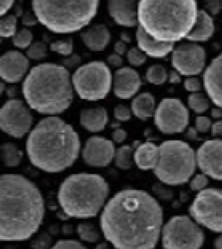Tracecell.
<instances>
[{
	"instance_id": "1",
	"label": "cell",
	"mask_w": 222,
	"mask_h": 249,
	"mask_svg": "<svg viewBox=\"0 0 222 249\" xmlns=\"http://www.w3.org/2000/svg\"><path fill=\"white\" fill-rule=\"evenodd\" d=\"M163 221V210L156 199L135 189L117 193L100 219L105 238L119 249L155 248Z\"/></svg>"
},
{
	"instance_id": "2",
	"label": "cell",
	"mask_w": 222,
	"mask_h": 249,
	"mask_svg": "<svg viewBox=\"0 0 222 249\" xmlns=\"http://www.w3.org/2000/svg\"><path fill=\"white\" fill-rule=\"evenodd\" d=\"M0 240H28L42 224L45 205L38 187L23 176L0 178Z\"/></svg>"
},
{
	"instance_id": "3",
	"label": "cell",
	"mask_w": 222,
	"mask_h": 249,
	"mask_svg": "<svg viewBox=\"0 0 222 249\" xmlns=\"http://www.w3.org/2000/svg\"><path fill=\"white\" fill-rule=\"evenodd\" d=\"M79 136L72 125L56 116L41 120L29 134L26 151L32 164L44 172L57 173L79 157Z\"/></svg>"
},
{
	"instance_id": "4",
	"label": "cell",
	"mask_w": 222,
	"mask_h": 249,
	"mask_svg": "<svg viewBox=\"0 0 222 249\" xmlns=\"http://www.w3.org/2000/svg\"><path fill=\"white\" fill-rule=\"evenodd\" d=\"M73 85L63 66L42 63L32 68L24 79L22 92L31 108L44 114H60L72 104Z\"/></svg>"
},
{
	"instance_id": "5",
	"label": "cell",
	"mask_w": 222,
	"mask_h": 249,
	"mask_svg": "<svg viewBox=\"0 0 222 249\" xmlns=\"http://www.w3.org/2000/svg\"><path fill=\"white\" fill-rule=\"evenodd\" d=\"M197 4L193 0L138 2V23L148 35L165 43L186 38L196 23Z\"/></svg>"
},
{
	"instance_id": "6",
	"label": "cell",
	"mask_w": 222,
	"mask_h": 249,
	"mask_svg": "<svg viewBox=\"0 0 222 249\" xmlns=\"http://www.w3.org/2000/svg\"><path fill=\"white\" fill-rule=\"evenodd\" d=\"M109 185L103 177L92 173L70 175L58 191V203L70 217L86 219L96 216L109 196Z\"/></svg>"
},
{
	"instance_id": "7",
	"label": "cell",
	"mask_w": 222,
	"mask_h": 249,
	"mask_svg": "<svg viewBox=\"0 0 222 249\" xmlns=\"http://www.w3.org/2000/svg\"><path fill=\"white\" fill-rule=\"evenodd\" d=\"M99 1H39L32 2L34 14L43 25L57 34L79 31L97 14Z\"/></svg>"
},
{
	"instance_id": "8",
	"label": "cell",
	"mask_w": 222,
	"mask_h": 249,
	"mask_svg": "<svg viewBox=\"0 0 222 249\" xmlns=\"http://www.w3.org/2000/svg\"><path fill=\"white\" fill-rule=\"evenodd\" d=\"M159 158L153 172L158 179L167 185L187 182L193 175L197 165L196 153L185 142L165 141L159 146Z\"/></svg>"
},
{
	"instance_id": "9",
	"label": "cell",
	"mask_w": 222,
	"mask_h": 249,
	"mask_svg": "<svg viewBox=\"0 0 222 249\" xmlns=\"http://www.w3.org/2000/svg\"><path fill=\"white\" fill-rule=\"evenodd\" d=\"M72 84L80 98L96 101L108 95L113 84V76L106 63L93 61L75 71L72 76Z\"/></svg>"
},
{
	"instance_id": "10",
	"label": "cell",
	"mask_w": 222,
	"mask_h": 249,
	"mask_svg": "<svg viewBox=\"0 0 222 249\" xmlns=\"http://www.w3.org/2000/svg\"><path fill=\"white\" fill-rule=\"evenodd\" d=\"M204 240L203 231L186 216L173 217L163 229L165 249H199Z\"/></svg>"
},
{
	"instance_id": "11",
	"label": "cell",
	"mask_w": 222,
	"mask_h": 249,
	"mask_svg": "<svg viewBox=\"0 0 222 249\" xmlns=\"http://www.w3.org/2000/svg\"><path fill=\"white\" fill-rule=\"evenodd\" d=\"M197 223L215 233H222V190L209 188L201 190L189 207Z\"/></svg>"
},
{
	"instance_id": "12",
	"label": "cell",
	"mask_w": 222,
	"mask_h": 249,
	"mask_svg": "<svg viewBox=\"0 0 222 249\" xmlns=\"http://www.w3.org/2000/svg\"><path fill=\"white\" fill-rule=\"evenodd\" d=\"M154 122L163 133H182L189 124L188 109L180 99H163L155 109Z\"/></svg>"
},
{
	"instance_id": "13",
	"label": "cell",
	"mask_w": 222,
	"mask_h": 249,
	"mask_svg": "<svg viewBox=\"0 0 222 249\" xmlns=\"http://www.w3.org/2000/svg\"><path fill=\"white\" fill-rule=\"evenodd\" d=\"M33 124L30 109L21 100L7 101L0 110V128L14 138H23L30 130Z\"/></svg>"
},
{
	"instance_id": "14",
	"label": "cell",
	"mask_w": 222,
	"mask_h": 249,
	"mask_svg": "<svg viewBox=\"0 0 222 249\" xmlns=\"http://www.w3.org/2000/svg\"><path fill=\"white\" fill-rule=\"evenodd\" d=\"M205 62V50L196 43H182L173 50L172 65L180 74L198 75L203 71Z\"/></svg>"
},
{
	"instance_id": "15",
	"label": "cell",
	"mask_w": 222,
	"mask_h": 249,
	"mask_svg": "<svg viewBox=\"0 0 222 249\" xmlns=\"http://www.w3.org/2000/svg\"><path fill=\"white\" fill-rule=\"evenodd\" d=\"M196 157L197 165L204 175L222 180V140L206 141L197 150Z\"/></svg>"
},
{
	"instance_id": "16",
	"label": "cell",
	"mask_w": 222,
	"mask_h": 249,
	"mask_svg": "<svg viewBox=\"0 0 222 249\" xmlns=\"http://www.w3.org/2000/svg\"><path fill=\"white\" fill-rule=\"evenodd\" d=\"M113 142L99 136H92L85 143L82 158L92 167H104L113 160L115 154Z\"/></svg>"
},
{
	"instance_id": "17",
	"label": "cell",
	"mask_w": 222,
	"mask_h": 249,
	"mask_svg": "<svg viewBox=\"0 0 222 249\" xmlns=\"http://www.w3.org/2000/svg\"><path fill=\"white\" fill-rule=\"evenodd\" d=\"M29 67L28 58L18 51H8L0 58V75L10 84L20 81Z\"/></svg>"
},
{
	"instance_id": "18",
	"label": "cell",
	"mask_w": 222,
	"mask_h": 249,
	"mask_svg": "<svg viewBox=\"0 0 222 249\" xmlns=\"http://www.w3.org/2000/svg\"><path fill=\"white\" fill-rule=\"evenodd\" d=\"M113 85L114 93L117 97L121 99H130L140 89V75L133 68H119L113 75Z\"/></svg>"
},
{
	"instance_id": "19",
	"label": "cell",
	"mask_w": 222,
	"mask_h": 249,
	"mask_svg": "<svg viewBox=\"0 0 222 249\" xmlns=\"http://www.w3.org/2000/svg\"><path fill=\"white\" fill-rule=\"evenodd\" d=\"M204 84L209 98L222 109V53L207 67L204 75Z\"/></svg>"
},
{
	"instance_id": "20",
	"label": "cell",
	"mask_w": 222,
	"mask_h": 249,
	"mask_svg": "<svg viewBox=\"0 0 222 249\" xmlns=\"http://www.w3.org/2000/svg\"><path fill=\"white\" fill-rule=\"evenodd\" d=\"M138 2L136 1H109L110 15L119 25L133 27L138 23Z\"/></svg>"
},
{
	"instance_id": "21",
	"label": "cell",
	"mask_w": 222,
	"mask_h": 249,
	"mask_svg": "<svg viewBox=\"0 0 222 249\" xmlns=\"http://www.w3.org/2000/svg\"><path fill=\"white\" fill-rule=\"evenodd\" d=\"M136 38L139 49L150 57H165L174 49L175 43L162 42L156 40L148 35L140 24L136 30Z\"/></svg>"
},
{
	"instance_id": "22",
	"label": "cell",
	"mask_w": 222,
	"mask_h": 249,
	"mask_svg": "<svg viewBox=\"0 0 222 249\" xmlns=\"http://www.w3.org/2000/svg\"><path fill=\"white\" fill-rule=\"evenodd\" d=\"M85 45L92 51H102L111 40V34L104 24H96L80 34Z\"/></svg>"
},
{
	"instance_id": "23",
	"label": "cell",
	"mask_w": 222,
	"mask_h": 249,
	"mask_svg": "<svg viewBox=\"0 0 222 249\" xmlns=\"http://www.w3.org/2000/svg\"><path fill=\"white\" fill-rule=\"evenodd\" d=\"M108 121V113L103 107L84 109L80 112V124L92 133L103 131Z\"/></svg>"
},
{
	"instance_id": "24",
	"label": "cell",
	"mask_w": 222,
	"mask_h": 249,
	"mask_svg": "<svg viewBox=\"0 0 222 249\" xmlns=\"http://www.w3.org/2000/svg\"><path fill=\"white\" fill-rule=\"evenodd\" d=\"M159 154V146L147 142L136 147L134 153V161L141 170H153L157 164Z\"/></svg>"
},
{
	"instance_id": "25",
	"label": "cell",
	"mask_w": 222,
	"mask_h": 249,
	"mask_svg": "<svg viewBox=\"0 0 222 249\" xmlns=\"http://www.w3.org/2000/svg\"><path fill=\"white\" fill-rule=\"evenodd\" d=\"M214 24L211 17L204 10L197 12L196 23L186 38L191 41H206L213 36Z\"/></svg>"
},
{
	"instance_id": "26",
	"label": "cell",
	"mask_w": 222,
	"mask_h": 249,
	"mask_svg": "<svg viewBox=\"0 0 222 249\" xmlns=\"http://www.w3.org/2000/svg\"><path fill=\"white\" fill-rule=\"evenodd\" d=\"M131 111L134 115L142 121H146L154 115L155 99L149 92H143L138 95L131 102Z\"/></svg>"
},
{
	"instance_id": "27",
	"label": "cell",
	"mask_w": 222,
	"mask_h": 249,
	"mask_svg": "<svg viewBox=\"0 0 222 249\" xmlns=\"http://www.w3.org/2000/svg\"><path fill=\"white\" fill-rule=\"evenodd\" d=\"M23 152L13 143H5L1 145V160L6 167H17L21 163Z\"/></svg>"
},
{
	"instance_id": "28",
	"label": "cell",
	"mask_w": 222,
	"mask_h": 249,
	"mask_svg": "<svg viewBox=\"0 0 222 249\" xmlns=\"http://www.w3.org/2000/svg\"><path fill=\"white\" fill-rule=\"evenodd\" d=\"M135 149L130 145H123L117 149L114 154V163L121 169L129 170L132 167Z\"/></svg>"
},
{
	"instance_id": "29",
	"label": "cell",
	"mask_w": 222,
	"mask_h": 249,
	"mask_svg": "<svg viewBox=\"0 0 222 249\" xmlns=\"http://www.w3.org/2000/svg\"><path fill=\"white\" fill-rule=\"evenodd\" d=\"M146 80L151 84L160 85L164 84L168 78L166 69L161 65H153L146 72Z\"/></svg>"
},
{
	"instance_id": "30",
	"label": "cell",
	"mask_w": 222,
	"mask_h": 249,
	"mask_svg": "<svg viewBox=\"0 0 222 249\" xmlns=\"http://www.w3.org/2000/svg\"><path fill=\"white\" fill-rule=\"evenodd\" d=\"M188 104L192 110L199 114L204 113L209 107V100L204 94L198 92L189 95Z\"/></svg>"
},
{
	"instance_id": "31",
	"label": "cell",
	"mask_w": 222,
	"mask_h": 249,
	"mask_svg": "<svg viewBox=\"0 0 222 249\" xmlns=\"http://www.w3.org/2000/svg\"><path fill=\"white\" fill-rule=\"evenodd\" d=\"M78 235L83 241L87 243H96L99 238L98 231L94 228L93 224L90 223L79 224L77 226Z\"/></svg>"
},
{
	"instance_id": "32",
	"label": "cell",
	"mask_w": 222,
	"mask_h": 249,
	"mask_svg": "<svg viewBox=\"0 0 222 249\" xmlns=\"http://www.w3.org/2000/svg\"><path fill=\"white\" fill-rule=\"evenodd\" d=\"M17 18L14 15H9L1 19L0 36L1 37H12L16 34Z\"/></svg>"
},
{
	"instance_id": "33",
	"label": "cell",
	"mask_w": 222,
	"mask_h": 249,
	"mask_svg": "<svg viewBox=\"0 0 222 249\" xmlns=\"http://www.w3.org/2000/svg\"><path fill=\"white\" fill-rule=\"evenodd\" d=\"M33 35L28 29H23L12 37V43L17 48L24 49L31 45Z\"/></svg>"
},
{
	"instance_id": "34",
	"label": "cell",
	"mask_w": 222,
	"mask_h": 249,
	"mask_svg": "<svg viewBox=\"0 0 222 249\" xmlns=\"http://www.w3.org/2000/svg\"><path fill=\"white\" fill-rule=\"evenodd\" d=\"M50 50L67 56L72 53L73 50V41L72 38L66 40H58L51 44Z\"/></svg>"
},
{
	"instance_id": "35",
	"label": "cell",
	"mask_w": 222,
	"mask_h": 249,
	"mask_svg": "<svg viewBox=\"0 0 222 249\" xmlns=\"http://www.w3.org/2000/svg\"><path fill=\"white\" fill-rule=\"evenodd\" d=\"M26 53L31 59L37 60L43 59L47 54V47L43 43H34L27 50Z\"/></svg>"
},
{
	"instance_id": "36",
	"label": "cell",
	"mask_w": 222,
	"mask_h": 249,
	"mask_svg": "<svg viewBox=\"0 0 222 249\" xmlns=\"http://www.w3.org/2000/svg\"><path fill=\"white\" fill-rule=\"evenodd\" d=\"M127 58L130 64L135 67L143 65L146 61L145 53L137 48H131L128 52Z\"/></svg>"
},
{
	"instance_id": "37",
	"label": "cell",
	"mask_w": 222,
	"mask_h": 249,
	"mask_svg": "<svg viewBox=\"0 0 222 249\" xmlns=\"http://www.w3.org/2000/svg\"><path fill=\"white\" fill-rule=\"evenodd\" d=\"M52 244V238L47 233H43L34 239L31 243L33 249H48Z\"/></svg>"
},
{
	"instance_id": "38",
	"label": "cell",
	"mask_w": 222,
	"mask_h": 249,
	"mask_svg": "<svg viewBox=\"0 0 222 249\" xmlns=\"http://www.w3.org/2000/svg\"><path fill=\"white\" fill-rule=\"evenodd\" d=\"M114 116L119 121H129L131 117L130 109L124 105H118L114 109Z\"/></svg>"
},
{
	"instance_id": "39",
	"label": "cell",
	"mask_w": 222,
	"mask_h": 249,
	"mask_svg": "<svg viewBox=\"0 0 222 249\" xmlns=\"http://www.w3.org/2000/svg\"><path fill=\"white\" fill-rule=\"evenodd\" d=\"M209 180L204 174L197 175L191 180L190 186L191 189L198 191L204 189L208 184Z\"/></svg>"
},
{
	"instance_id": "40",
	"label": "cell",
	"mask_w": 222,
	"mask_h": 249,
	"mask_svg": "<svg viewBox=\"0 0 222 249\" xmlns=\"http://www.w3.org/2000/svg\"><path fill=\"white\" fill-rule=\"evenodd\" d=\"M53 249H87L84 245L77 240H61L58 241Z\"/></svg>"
},
{
	"instance_id": "41",
	"label": "cell",
	"mask_w": 222,
	"mask_h": 249,
	"mask_svg": "<svg viewBox=\"0 0 222 249\" xmlns=\"http://www.w3.org/2000/svg\"><path fill=\"white\" fill-rule=\"evenodd\" d=\"M184 86L187 91L192 92H199L202 89L201 81L198 78L194 77L187 78L185 80Z\"/></svg>"
},
{
	"instance_id": "42",
	"label": "cell",
	"mask_w": 222,
	"mask_h": 249,
	"mask_svg": "<svg viewBox=\"0 0 222 249\" xmlns=\"http://www.w3.org/2000/svg\"><path fill=\"white\" fill-rule=\"evenodd\" d=\"M196 129L201 133H206L211 126L210 119L205 116H199L196 121Z\"/></svg>"
},
{
	"instance_id": "43",
	"label": "cell",
	"mask_w": 222,
	"mask_h": 249,
	"mask_svg": "<svg viewBox=\"0 0 222 249\" xmlns=\"http://www.w3.org/2000/svg\"><path fill=\"white\" fill-rule=\"evenodd\" d=\"M153 192L155 194L159 196L160 198L168 200L172 198L173 194L172 192L170 191L169 189L163 187L162 184H155L153 186Z\"/></svg>"
},
{
	"instance_id": "44",
	"label": "cell",
	"mask_w": 222,
	"mask_h": 249,
	"mask_svg": "<svg viewBox=\"0 0 222 249\" xmlns=\"http://www.w3.org/2000/svg\"><path fill=\"white\" fill-rule=\"evenodd\" d=\"M80 63H81V58L77 54H73L70 57L62 60L63 67L66 68H70V69L77 67Z\"/></svg>"
},
{
	"instance_id": "45",
	"label": "cell",
	"mask_w": 222,
	"mask_h": 249,
	"mask_svg": "<svg viewBox=\"0 0 222 249\" xmlns=\"http://www.w3.org/2000/svg\"><path fill=\"white\" fill-rule=\"evenodd\" d=\"M37 17L32 15L31 12H26L23 15L21 18V23L24 26H33L37 23Z\"/></svg>"
},
{
	"instance_id": "46",
	"label": "cell",
	"mask_w": 222,
	"mask_h": 249,
	"mask_svg": "<svg viewBox=\"0 0 222 249\" xmlns=\"http://www.w3.org/2000/svg\"><path fill=\"white\" fill-rule=\"evenodd\" d=\"M206 7L212 14L217 15L221 11L222 3L220 1H206Z\"/></svg>"
},
{
	"instance_id": "47",
	"label": "cell",
	"mask_w": 222,
	"mask_h": 249,
	"mask_svg": "<svg viewBox=\"0 0 222 249\" xmlns=\"http://www.w3.org/2000/svg\"><path fill=\"white\" fill-rule=\"evenodd\" d=\"M127 136H128V134L126 131L123 129L119 128H117L112 134V138L117 143L123 142L126 140Z\"/></svg>"
},
{
	"instance_id": "48",
	"label": "cell",
	"mask_w": 222,
	"mask_h": 249,
	"mask_svg": "<svg viewBox=\"0 0 222 249\" xmlns=\"http://www.w3.org/2000/svg\"><path fill=\"white\" fill-rule=\"evenodd\" d=\"M109 64L114 67H120L123 65V60L120 55L117 53H112L107 57Z\"/></svg>"
},
{
	"instance_id": "49",
	"label": "cell",
	"mask_w": 222,
	"mask_h": 249,
	"mask_svg": "<svg viewBox=\"0 0 222 249\" xmlns=\"http://www.w3.org/2000/svg\"><path fill=\"white\" fill-rule=\"evenodd\" d=\"M114 50L117 54L123 55L127 51V45L124 41H117L114 45Z\"/></svg>"
},
{
	"instance_id": "50",
	"label": "cell",
	"mask_w": 222,
	"mask_h": 249,
	"mask_svg": "<svg viewBox=\"0 0 222 249\" xmlns=\"http://www.w3.org/2000/svg\"><path fill=\"white\" fill-rule=\"evenodd\" d=\"M168 77H169V82L170 84H179L181 82V77L177 71H170Z\"/></svg>"
},
{
	"instance_id": "51",
	"label": "cell",
	"mask_w": 222,
	"mask_h": 249,
	"mask_svg": "<svg viewBox=\"0 0 222 249\" xmlns=\"http://www.w3.org/2000/svg\"><path fill=\"white\" fill-rule=\"evenodd\" d=\"M212 135L214 136H222V121L216 122L212 125Z\"/></svg>"
},
{
	"instance_id": "52",
	"label": "cell",
	"mask_w": 222,
	"mask_h": 249,
	"mask_svg": "<svg viewBox=\"0 0 222 249\" xmlns=\"http://www.w3.org/2000/svg\"><path fill=\"white\" fill-rule=\"evenodd\" d=\"M1 11L0 15L1 16H4L6 12L11 8L12 5L14 3V1H1Z\"/></svg>"
},
{
	"instance_id": "53",
	"label": "cell",
	"mask_w": 222,
	"mask_h": 249,
	"mask_svg": "<svg viewBox=\"0 0 222 249\" xmlns=\"http://www.w3.org/2000/svg\"><path fill=\"white\" fill-rule=\"evenodd\" d=\"M62 231L64 235H70L74 232V228L71 224H65L62 226Z\"/></svg>"
},
{
	"instance_id": "54",
	"label": "cell",
	"mask_w": 222,
	"mask_h": 249,
	"mask_svg": "<svg viewBox=\"0 0 222 249\" xmlns=\"http://www.w3.org/2000/svg\"><path fill=\"white\" fill-rule=\"evenodd\" d=\"M211 116L215 119H219L222 118V108H213L211 110Z\"/></svg>"
},
{
	"instance_id": "55",
	"label": "cell",
	"mask_w": 222,
	"mask_h": 249,
	"mask_svg": "<svg viewBox=\"0 0 222 249\" xmlns=\"http://www.w3.org/2000/svg\"><path fill=\"white\" fill-rule=\"evenodd\" d=\"M56 216H57L58 219L62 221H68L70 218L64 211L58 212L57 213H56Z\"/></svg>"
},
{
	"instance_id": "56",
	"label": "cell",
	"mask_w": 222,
	"mask_h": 249,
	"mask_svg": "<svg viewBox=\"0 0 222 249\" xmlns=\"http://www.w3.org/2000/svg\"><path fill=\"white\" fill-rule=\"evenodd\" d=\"M16 87H9V89H6L7 96L10 97H13L16 96Z\"/></svg>"
},
{
	"instance_id": "57",
	"label": "cell",
	"mask_w": 222,
	"mask_h": 249,
	"mask_svg": "<svg viewBox=\"0 0 222 249\" xmlns=\"http://www.w3.org/2000/svg\"><path fill=\"white\" fill-rule=\"evenodd\" d=\"M49 231H50V233L52 234V235H57L58 232H59V229H58L57 226L53 225L50 227V229H49Z\"/></svg>"
},
{
	"instance_id": "58",
	"label": "cell",
	"mask_w": 222,
	"mask_h": 249,
	"mask_svg": "<svg viewBox=\"0 0 222 249\" xmlns=\"http://www.w3.org/2000/svg\"><path fill=\"white\" fill-rule=\"evenodd\" d=\"M215 248L217 249H222V235L216 239Z\"/></svg>"
},
{
	"instance_id": "59",
	"label": "cell",
	"mask_w": 222,
	"mask_h": 249,
	"mask_svg": "<svg viewBox=\"0 0 222 249\" xmlns=\"http://www.w3.org/2000/svg\"><path fill=\"white\" fill-rule=\"evenodd\" d=\"M122 39H123V40L124 42V41H126V42H130V38L129 37V36H128V34H123L121 35Z\"/></svg>"
},
{
	"instance_id": "60",
	"label": "cell",
	"mask_w": 222,
	"mask_h": 249,
	"mask_svg": "<svg viewBox=\"0 0 222 249\" xmlns=\"http://www.w3.org/2000/svg\"><path fill=\"white\" fill-rule=\"evenodd\" d=\"M16 16L17 17H20L23 15V11L20 7L17 6L16 9Z\"/></svg>"
},
{
	"instance_id": "61",
	"label": "cell",
	"mask_w": 222,
	"mask_h": 249,
	"mask_svg": "<svg viewBox=\"0 0 222 249\" xmlns=\"http://www.w3.org/2000/svg\"><path fill=\"white\" fill-rule=\"evenodd\" d=\"M96 249H106L107 248V245L106 243H103L102 244H100V245H97Z\"/></svg>"
},
{
	"instance_id": "62",
	"label": "cell",
	"mask_w": 222,
	"mask_h": 249,
	"mask_svg": "<svg viewBox=\"0 0 222 249\" xmlns=\"http://www.w3.org/2000/svg\"><path fill=\"white\" fill-rule=\"evenodd\" d=\"M6 89V86H5V84L4 83L1 82V89H0V91H1V94H2V92L4 91V90Z\"/></svg>"
}]
</instances>
